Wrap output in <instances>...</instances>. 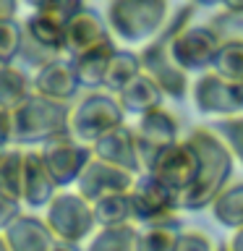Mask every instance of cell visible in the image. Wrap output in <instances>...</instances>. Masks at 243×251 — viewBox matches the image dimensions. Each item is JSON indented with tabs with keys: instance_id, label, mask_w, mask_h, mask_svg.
Masks as SVG:
<instances>
[{
	"instance_id": "obj_30",
	"label": "cell",
	"mask_w": 243,
	"mask_h": 251,
	"mask_svg": "<svg viewBox=\"0 0 243 251\" xmlns=\"http://www.w3.org/2000/svg\"><path fill=\"white\" fill-rule=\"evenodd\" d=\"M209 126L219 133V139L227 144V149H230L233 157H235V162L243 165V113L241 115L217 118V121L209 123Z\"/></svg>"
},
{
	"instance_id": "obj_1",
	"label": "cell",
	"mask_w": 243,
	"mask_h": 251,
	"mask_svg": "<svg viewBox=\"0 0 243 251\" xmlns=\"http://www.w3.org/2000/svg\"><path fill=\"white\" fill-rule=\"evenodd\" d=\"M188 141L196 147L199 168H196L194 183L180 194V212H201L209 209V204L217 199V194L230 183L235 157L209 123L196 126L188 133Z\"/></svg>"
},
{
	"instance_id": "obj_28",
	"label": "cell",
	"mask_w": 243,
	"mask_h": 251,
	"mask_svg": "<svg viewBox=\"0 0 243 251\" xmlns=\"http://www.w3.org/2000/svg\"><path fill=\"white\" fill-rule=\"evenodd\" d=\"M92 209H94V220H97V227L133 223L131 191H118V194L102 196V199L92 201Z\"/></svg>"
},
{
	"instance_id": "obj_42",
	"label": "cell",
	"mask_w": 243,
	"mask_h": 251,
	"mask_svg": "<svg viewBox=\"0 0 243 251\" xmlns=\"http://www.w3.org/2000/svg\"><path fill=\"white\" fill-rule=\"evenodd\" d=\"M191 3H194L196 8H207V5H217L219 0H191Z\"/></svg>"
},
{
	"instance_id": "obj_11",
	"label": "cell",
	"mask_w": 243,
	"mask_h": 251,
	"mask_svg": "<svg viewBox=\"0 0 243 251\" xmlns=\"http://www.w3.org/2000/svg\"><path fill=\"white\" fill-rule=\"evenodd\" d=\"M133 136H136L141 165H144V170H149V165L154 162V157L160 154L165 147H170L172 141L180 139L178 136V118L165 105L157 107V110H149V113L136 118Z\"/></svg>"
},
{
	"instance_id": "obj_40",
	"label": "cell",
	"mask_w": 243,
	"mask_h": 251,
	"mask_svg": "<svg viewBox=\"0 0 243 251\" xmlns=\"http://www.w3.org/2000/svg\"><path fill=\"white\" fill-rule=\"evenodd\" d=\"M222 11H230V13H243V0H219Z\"/></svg>"
},
{
	"instance_id": "obj_7",
	"label": "cell",
	"mask_w": 243,
	"mask_h": 251,
	"mask_svg": "<svg viewBox=\"0 0 243 251\" xmlns=\"http://www.w3.org/2000/svg\"><path fill=\"white\" fill-rule=\"evenodd\" d=\"M170 19L162 26V31L157 34L152 42H146L144 47H139L141 55V66H144V74H149L160 84V89L165 92L168 100H183L188 89H191V81H188V74L183 68H178L170 58Z\"/></svg>"
},
{
	"instance_id": "obj_23",
	"label": "cell",
	"mask_w": 243,
	"mask_h": 251,
	"mask_svg": "<svg viewBox=\"0 0 243 251\" xmlns=\"http://www.w3.org/2000/svg\"><path fill=\"white\" fill-rule=\"evenodd\" d=\"M180 230H183L180 212L165 220H157L152 225H141L139 227V251H172Z\"/></svg>"
},
{
	"instance_id": "obj_26",
	"label": "cell",
	"mask_w": 243,
	"mask_h": 251,
	"mask_svg": "<svg viewBox=\"0 0 243 251\" xmlns=\"http://www.w3.org/2000/svg\"><path fill=\"white\" fill-rule=\"evenodd\" d=\"M209 209L212 217L227 230L243 227V180L241 183H227L217 194V199L209 204Z\"/></svg>"
},
{
	"instance_id": "obj_27",
	"label": "cell",
	"mask_w": 243,
	"mask_h": 251,
	"mask_svg": "<svg viewBox=\"0 0 243 251\" xmlns=\"http://www.w3.org/2000/svg\"><path fill=\"white\" fill-rule=\"evenodd\" d=\"M24 165H26V149L8 144L0 154V191L19 201L24 196Z\"/></svg>"
},
{
	"instance_id": "obj_19",
	"label": "cell",
	"mask_w": 243,
	"mask_h": 251,
	"mask_svg": "<svg viewBox=\"0 0 243 251\" xmlns=\"http://www.w3.org/2000/svg\"><path fill=\"white\" fill-rule=\"evenodd\" d=\"M165 92L160 89V84L154 81L149 74H141L133 78L131 84H125L121 92H118V102L125 110V115H144L149 110H157L165 105Z\"/></svg>"
},
{
	"instance_id": "obj_41",
	"label": "cell",
	"mask_w": 243,
	"mask_h": 251,
	"mask_svg": "<svg viewBox=\"0 0 243 251\" xmlns=\"http://www.w3.org/2000/svg\"><path fill=\"white\" fill-rule=\"evenodd\" d=\"M21 3L26 8H31V11H47L52 0H21Z\"/></svg>"
},
{
	"instance_id": "obj_25",
	"label": "cell",
	"mask_w": 243,
	"mask_h": 251,
	"mask_svg": "<svg viewBox=\"0 0 243 251\" xmlns=\"http://www.w3.org/2000/svg\"><path fill=\"white\" fill-rule=\"evenodd\" d=\"M31 94V76L19 63H0V107L13 110Z\"/></svg>"
},
{
	"instance_id": "obj_10",
	"label": "cell",
	"mask_w": 243,
	"mask_h": 251,
	"mask_svg": "<svg viewBox=\"0 0 243 251\" xmlns=\"http://www.w3.org/2000/svg\"><path fill=\"white\" fill-rule=\"evenodd\" d=\"M39 154H42V160L47 165V170L52 173L55 183L60 188H71L76 186L78 176L84 173V168L92 162V147L84 144V141H78L73 133H60V136H55L50 141H45V144H39Z\"/></svg>"
},
{
	"instance_id": "obj_17",
	"label": "cell",
	"mask_w": 243,
	"mask_h": 251,
	"mask_svg": "<svg viewBox=\"0 0 243 251\" xmlns=\"http://www.w3.org/2000/svg\"><path fill=\"white\" fill-rule=\"evenodd\" d=\"M60 191V186L55 183L52 173L47 170L37 147L26 149V165H24V196L21 204L29 209H45L50 199Z\"/></svg>"
},
{
	"instance_id": "obj_43",
	"label": "cell",
	"mask_w": 243,
	"mask_h": 251,
	"mask_svg": "<svg viewBox=\"0 0 243 251\" xmlns=\"http://www.w3.org/2000/svg\"><path fill=\"white\" fill-rule=\"evenodd\" d=\"M0 251H11V249H8V243H5V235L3 233H0Z\"/></svg>"
},
{
	"instance_id": "obj_5",
	"label": "cell",
	"mask_w": 243,
	"mask_h": 251,
	"mask_svg": "<svg viewBox=\"0 0 243 251\" xmlns=\"http://www.w3.org/2000/svg\"><path fill=\"white\" fill-rule=\"evenodd\" d=\"M125 123V110L118 102V94L107 89H89L81 100L71 105L68 131L84 144H94L107 131Z\"/></svg>"
},
{
	"instance_id": "obj_8",
	"label": "cell",
	"mask_w": 243,
	"mask_h": 251,
	"mask_svg": "<svg viewBox=\"0 0 243 251\" xmlns=\"http://www.w3.org/2000/svg\"><path fill=\"white\" fill-rule=\"evenodd\" d=\"M131 209H133V223L141 227L180 212V199L175 188H170L154 173L144 170L139 173L131 186Z\"/></svg>"
},
{
	"instance_id": "obj_24",
	"label": "cell",
	"mask_w": 243,
	"mask_h": 251,
	"mask_svg": "<svg viewBox=\"0 0 243 251\" xmlns=\"http://www.w3.org/2000/svg\"><path fill=\"white\" fill-rule=\"evenodd\" d=\"M141 71H144V66H141L139 50H131V47H115L113 60H110V66H107L102 89L118 94L125 84H131L133 78L141 74Z\"/></svg>"
},
{
	"instance_id": "obj_20",
	"label": "cell",
	"mask_w": 243,
	"mask_h": 251,
	"mask_svg": "<svg viewBox=\"0 0 243 251\" xmlns=\"http://www.w3.org/2000/svg\"><path fill=\"white\" fill-rule=\"evenodd\" d=\"M24 24V37H29L31 42L42 45L45 50L55 55H66V24L58 21L52 13L47 11H31Z\"/></svg>"
},
{
	"instance_id": "obj_2",
	"label": "cell",
	"mask_w": 243,
	"mask_h": 251,
	"mask_svg": "<svg viewBox=\"0 0 243 251\" xmlns=\"http://www.w3.org/2000/svg\"><path fill=\"white\" fill-rule=\"evenodd\" d=\"M196 5L188 0L178 8L175 13H170V58L178 68H183L186 74H204L212 68L215 55L219 50V34L207 24L194 21Z\"/></svg>"
},
{
	"instance_id": "obj_31",
	"label": "cell",
	"mask_w": 243,
	"mask_h": 251,
	"mask_svg": "<svg viewBox=\"0 0 243 251\" xmlns=\"http://www.w3.org/2000/svg\"><path fill=\"white\" fill-rule=\"evenodd\" d=\"M24 42V24L19 19L0 21V63H16Z\"/></svg>"
},
{
	"instance_id": "obj_4",
	"label": "cell",
	"mask_w": 243,
	"mask_h": 251,
	"mask_svg": "<svg viewBox=\"0 0 243 251\" xmlns=\"http://www.w3.org/2000/svg\"><path fill=\"white\" fill-rule=\"evenodd\" d=\"M115 42L144 47L170 19V0H110L105 11Z\"/></svg>"
},
{
	"instance_id": "obj_36",
	"label": "cell",
	"mask_w": 243,
	"mask_h": 251,
	"mask_svg": "<svg viewBox=\"0 0 243 251\" xmlns=\"http://www.w3.org/2000/svg\"><path fill=\"white\" fill-rule=\"evenodd\" d=\"M11 126H13L11 110L0 107V141H3V144H11Z\"/></svg>"
},
{
	"instance_id": "obj_21",
	"label": "cell",
	"mask_w": 243,
	"mask_h": 251,
	"mask_svg": "<svg viewBox=\"0 0 243 251\" xmlns=\"http://www.w3.org/2000/svg\"><path fill=\"white\" fill-rule=\"evenodd\" d=\"M115 47H118L115 39H107V42H102V45L92 47V50H86V52H81V55L73 58L78 81H81L84 89H102L107 66H110V60H113Z\"/></svg>"
},
{
	"instance_id": "obj_33",
	"label": "cell",
	"mask_w": 243,
	"mask_h": 251,
	"mask_svg": "<svg viewBox=\"0 0 243 251\" xmlns=\"http://www.w3.org/2000/svg\"><path fill=\"white\" fill-rule=\"evenodd\" d=\"M172 251H215V243L207 233H199V230H180L178 241H175V249Z\"/></svg>"
},
{
	"instance_id": "obj_12",
	"label": "cell",
	"mask_w": 243,
	"mask_h": 251,
	"mask_svg": "<svg viewBox=\"0 0 243 251\" xmlns=\"http://www.w3.org/2000/svg\"><path fill=\"white\" fill-rule=\"evenodd\" d=\"M196 168H199V154H196V147L186 136V139L172 141L170 147H165L162 152L154 157V162L149 165V173H154V176L160 180H165L170 188H175L178 199H180V194L194 183Z\"/></svg>"
},
{
	"instance_id": "obj_14",
	"label": "cell",
	"mask_w": 243,
	"mask_h": 251,
	"mask_svg": "<svg viewBox=\"0 0 243 251\" xmlns=\"http://www.w3.org/2000/svg\"><path fill=\"white\" fill-rule=\"evenodd\" d=\"M31 89L45 94V97H52V100L73 102L78 89H81L73 58L58 55V58H52L50 63H45L42 68H37L34 76H31Z\"/></svg>"
},
{
	"instance_id": "obj_16",
	"label": "cell",
	"mask_w": 243,
	"mask_h": 251,
	"mask_svg": "<svg viewBox=\"0 0 243 251\" xmlns=\"http://www.w3.org/2000/svg\"><path fill=\"white\" fill-rule=\"evenodd\" d=\"M92 152H94V157H99V160H105L110 165H118V168L128 170L133 176L144 173L139 147H136V136H133V126H128V123L118 126V128L107 131L105 136H99L92 144Z\"/></svg>"
},
{
	"instance_id": "obj_15",
	"label": "cell",
	"mask_w": 243,
	"mask_h": 251,
	"mask_svg": "<svg viewBox=\"0 0 243 251\" xmlns=\"http://www.w3.org/2000/svg\"><path fill=\"white\" fill-rule=\"evenodd\" d=\"M107 39H115L107 26V19L89 5L84 11H78L66 24V55L68 58H76V55L92 50V47L107 42Z\"/></svg>"
},
{
	"instance_id": "obj_35",
	"label": "cell",
	"mask_w": 243,
	"mask_h": 251,
	"mask_svg": "<svg viewBox=\"0 0 243 251\" xmlns=\"http://www.w3.org/2000/svg\"><path fill=\"white\" fill-rule=\"evenodd\" d=\"M19 215H21V201L0 191V233H3Z\"/></svg>"
},
{
	"instance_id": "obj_44",
	"label": "cell",
	"mask_w": 243,
	"mask_h": 251,
	"mask_svg": "<svg viewBox=\"0 0 243 251\" xmlns=\"http://www.w3.org/2000/svg\"><path fill=\"white\" fill-rule=\"evenodd\" d=\"M215 251H230V249H227V243H219V246H215Z\"/></svg>"
},
{
	"instance_id": "obj_39",
	"label": "cell",
	"mask_w": 243,
	"mask_h": 251,
	"mask_svg": "<svg viewBox=\"0 0 243 251\" xmlns=\"http://www.w3.org/2000/svg\"><path fill=\"white\" fill-rule=\"evenodd\" d=\"M52 251H84V246L81 243H71V241H55V246H52Z\"/></svg>"
},
{
	"instance_id": "obj_18",
	"label": "cell",
	"mask_w": 243,
	"mask_h": 251,
	"mask_svg": "<svg viewBox=\"0 0 243 251\" xmlns=\"http://www.w3.org/2000/svg\"><path fill=\"white\" fill-rule=\"evenodd\" d=\"M3 235L11 251H52L55 241H58L50 225L45 223V217L24 215V212L5 227Z\"/></svg>"
},
{
	"instance_id": "obj_34",
	"label": "cell",
	"mask_w": 243,
	"mask_h": 251,
	"mask_svg": "<svg viewBox=\"0 0 243 251\" xmlns=\"http://www.w3.org/2000/svg\"><path fill=\"white\" fill-rule=\"evenodd\" d=\"M86 8V0H52L50 8H47V13H52L58 21L68 24L78 11H84Z\"/></svg>"
},
{
	"instance_id": "obj_45",
	"label": "cell",
	"mask_w": 243,
	"mask_h": 251,
	"mask_svg": "<svg viewBox=\"0 0 243 251\" xmlns=\"http://www.w3.org/2000/svg\"><path fill=\"white\" fill-rule=\"evenodd\" d=\"M5 147H8V144H3V141H0V154H3V152H5Z\"/></svg>"
},
{
	"instance_id": "obj_38",
	"label": "cell",
	"mask_w": 243,
	"mask_h": 251,
	"mask_svg": "<svg viewBox=\"0 0 243 251\" xmlns=\"http://www.w3.org/2000/svg\"><path fill=\"white\" fill-rule=\"evenodd\" d=\"M227 249H230V251H243V227L233 230V238L227 241Z\"/></svg>"
},
{
	"instance_id": "obj_29",
	"label": "cell",
	"mask_w": 243,
	"mask_h": 251,
	"mask_svg": "<svg viewBox=\"0 0 243 251\" xmlns=\"http://www.w3.org/2000/svg\"><path fill=\"white\" fill-rule=\"evenodd\" d=\"M212 71H217L219 76L230 78V81L243 84V42L241 39H222L219 42Z\"/></svg>"
},
{
	"instance_id": "obj_3",
	"label": "cell",
	"mask_w": 243,
	"mask_h": 251,
	"mask_svg": "<svg viewBox=\"0 0 243 251\" xmlns=\"http://www.w3.org/2000/svg\"><path fill=\"white\" fill-rule=\"evenodd\" d=\"M11 144L16 147H39L60 133H68L71 102L45 97L31 89V94L19 107L11 110Z\"/></svg>"
},
{
	"instance_id": "obj_37",
	"label": "cell",
	"mask_w": 243,
	"mask_h": 251,
	"mask_svg": "<svg viewBox=\"0 0 243 251\" xmlns=\"http://www.w3.org/2000/svg\"><path fill=\"white\" fill-rule=\"evenodd\" d=\"M21 0H0V21L3 19H19Z\"/></svg>"
},
{
	"instance_id": "obj_32",
	"label": "cell",
	"mask_w": 243,
	"mask_h": 251,
	"mask_svg": "<svg viewBox=\"0 0 243 251\" xmlns=\"http://www.w3.org/2000/svg\"><path fill=\"white\" fill-rule=\"evenodd\" d=\"M209 26L219 34V39H241L243 42V13L219 11L209 19Z\"/></svg>"
},
{
	"instance_id": "obj_9",
	"label": "cell",
	"mask_w": 243,
	"mask_h": 251,
	"mask_svg": "<svg viewBox=\"0 0 243 251\" xmlns=\"http://www.w3.org/2000/svg\"><path fill=\"white\" fill-rule=\"evenodd\" d=\"M191 97L194 107L209 118H227L243 113V84L230 81L212 68L196 76V81L191 84Z\"/></svg>"
},
{
	"instance_id": "obj_13",
	"label": "cell",
	"mask_w": 243,
	"mask_h": 251,
	"mask_svg": "<svg viewBox=\"0 0 243 251\" xmlns=\"http://www.w3.org/2000/svg\"><path fill=\"white\" fill-rule=\"evenodd\" d=\"M136 176L118 165H110L99 157H92V162L84 168V173L76 180V191L84 196L86 201H97L107 194H118V191H131Z\"/></svg>"
},
{
	"instance_id": "obj_22",
	"label": "cell",
	"mask_w": 243,
	"mask_h": 251,
	"mask_svg": "<svg viewBox=\"0 0 243 251\" xmlns=\"http://www.w3.org/2000/svg\"><path fill=\"white\" fill-rule=\"evenodd\" d=\"M84 251H139V225L125 223L97 227L84 243Z\"/></svg>"
},
{
	"instance_id": "obj_6",
	"label": "cell",
	"mask_w": 243,
	"mask_h": 251,
	"mask_svg": "<svg viewBox=\"0 0 243 251\" xmlns=\"http://www.w3.org/2000/svg\"><path fill=\"white\" fill-rule=\"evenodd\" d=\"M45 223L50 225L55 238L71 243H86L97 230L92 201H86L78 191L60 188L45 207Z\"/></svg>"
}]
</instances>
